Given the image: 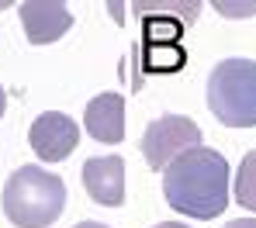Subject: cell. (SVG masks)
Listing matches in <instances>:
<instances>
[{"mask_svg": "<svg viewBox=\"0 0 256 228\" xmlns=\"http://www.w3.org/2000/svg\"><path fill=\"white\" fill-rule=\"evenodd\" d=\"M201 145V128L194 118H184V114H163L156 121L146 125L142 142H138V152L146 159L149 170H166L176 156L190 152Z\"/></svg>", "mask_w": 256, "mask_h": 228, "instance_id": "obj_4", "label": "cell"}, {"mask_svg": "<svg viewBox=\"0 0 256 228\" xmlns=\"http://www.w3.org/2000/svg\"><path fill=\"white\" fill-rule=\"evenodd\" d=\"M152 228H190V225H184V222H160V225H152Z\"/></svg>", "mask_w": 256, "mask_h": 228, "instance_id": "obj_11", "label": "cell"}, {"mask_svg": "<svg viewBox=\"0 0 256 228\" xmlns=\"http://www.w3.org/2000/svg\"><path fill=\"white\" fill-rule=\"evenodd\" d=\"M80 142V125L62 111H45L28 128V145L45 163H62Z\"/></svg>", "mask_w": 256, "mask_h": 228, "instance_id": "obj_5", "label": "cell"}, {"mask_svg": "<svg viewBox=\"0 0 256 228\" xmlns=\"http://www.w3.org/2000/svg\"><path fill=\"white\" fill-rule=\"evenodd\" d=\"M18 14H21V24H24V35L32 45H52L73 28L70 7L59 0H24L18 7Z\"/></svg>", "mask_w": 256, "mask_h": 228, "instance_id": "obj_6", "label": "cell"}, {"mask_svg": "<svg viewBox=\"0 0 256 228\" xmlns=\"http://www.w3.org/2000/svg\"><path fill=\"white\" fill-rule=\"evenodd\" d=\"M222 228H256V218H236V222H228Z\"/></svg>", "mask_w": 256, "mask_h": 228, "instance_id": "obj_10", "label": "cell"}, {"mask_svg": "<svg viewBox=\"0 0 256 228\" xmlns=\"http://www.w3.org/2000/svg\"><path fill=\"white\" fill-rule=\"evenodd\" d=\"M84 187L90 201L104 208L125 204V159L122 156H94L84 163Z\"/></svg>", "mask_w": 256, "mask_h": 228, "instance_id": "obj_7", "label": "cell"}, {"mask_svg": "<svg viewBox=\"0 0 256 228\" xmlns=\"http://www.w3.org/2000/svg\"><path fill=\"white\" fill-rule=\"evenodd\" d=\"M4 111H7V93H4V87H0V118H4Z\"/></svg>", "mask_w": 256, "mask_h": 228, "instance_id": "obj_13", "label": "cell"}, {"mask_svg": "<svg viewBox=\"0 0 256 228\" xmlns=\"http://www.w3.org/2000/svg\"><path fill=\"white\" fill-rule=\"evenodd\" d=\"M208 107L228 128L256 125V62L222 59L208 76Z\"/></svg>", "mask_w": 256, "mask_h": 228, "instance_id": "obj_3", "label": "cell"}, {"mask_svg": "<svg viewBox=\"0 0 256 228\" xmlns=\"http://www.w3.org/2000/svg\"><path fill=\"white\" fill-rule=\"evenodd\" d=\"M232 183H236V201H239V208H246V211L256 215V149H250V152L242 156L239 173H236Z\"/></svg>", "mask_w": 256, "mask_h": 228, "instance_id": "obj_9", "label": "cell"}, {"mask_svg": "<svg viewBox=\"0 0 256 228\" xmlns=\"http://www.w3.org/2000/svg\"><path fill=\"white\" fill-rule=\"evenodd\" d=\"M84 128L90 138L104 145H118L125 138V97L122 93H97L84 111Z\"/></svg>", "mask_w": 256, "mask_h": 228, "instance_id": "obj_8", "label": "cell"}, {"mask_svg": "<svg viewBox=\"0 0 256 228\" xmlns=\"http://www.w3.org/2000/svg\"><path fill=\"white\" fill-rule=\"evenodd\" d=\"M228 163L222 152L198 145L163 170V197L176 215L212 222L228 208Z\"/></svg>", "mask_w": 256, "mask_h": 228, "instance_id": "obj_1", "label": "cell"}, {"mask_svg": "<svg viewBox=\"0 0 256 228\" xmlns=\"http://www.w3.org/2000/svg\"><path fill=\"white\" fill-rule=\"evenodd\" d=\"M66 208L62 177L42 166H18L4 183V215L14 228H48Z\"/></svg>", "mask_w": 256, "mask_h": 228, "instance_id": "obj_2", "label": "cell"}, {"mask_svg": "<svg viewBox=\"0 0 256 228\" xmlns=\"http://www.w3.org/2000/svg\"><path fill=\"white\" fill-rule=\"evenodd\" d=\"M73 228H108V225H100V222H80V225H73Z\"/></svg>", "mask_w": 256, "mask_h": 228, "instance_id": "obj_12", "label": "cell"}]
</instances>
